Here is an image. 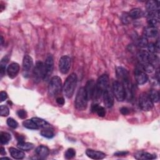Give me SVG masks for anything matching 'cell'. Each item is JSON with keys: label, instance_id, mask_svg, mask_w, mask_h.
<instances>
[{"label": "cell", "instance_id": "cell-6", "mask_svg": "<svg viewBox=\"0 0 160 160\" xmlns=\"http://www.w3.org/2000/svg\"><path fill=\"white\" fill-rule=\"evenodd\" d=\"M34 81L36 83L41 81L44 77V64L42 61H37L32 71Z\"/></svg>", "mask_w": 160, "mask_h": 160}, {"label": "cell", "instance_id": "cell-22", "mask_svg": "<svg viewBox=\"0 0 160 160\" xmlns=\"http://www.w3.org/2000/svg\"><path fill=\"white\" fill-rule=\"evenodd\" d=\"M158 34V30L156 27L149 26L144 29V35L146 38H154Z\"/></svg>", "mask_w": 160, "mask_h": 160}, {"label": "cell", "instance_id": "cell-18", "mask_svg": "<svg viewBox=\"0 0 160 160\" xmlns=\"http://www.w3.org/2000/svg\"><path fill=\"white\" fill-rule=\"evenodd\" d=\"M9 151L11 156L14 159H22L25 156L24 152L22 151V150H21L20 149H18L12 147L9 149Z\"/></svg>", "mask_w": 160, "mask_h": 160}, {"label": "cell", "instance_id": "cell-5", "mask_svg": "<svg viewBox=\"0 0 160 160\" xmlns=\"http://www.w3.org/2000/svg\"><path fill=\"white\" fill-rule=\"evenodd\" d=\"M112 93L118 101H123L126 98V92L124 85L118 81L112 82Z\"/></svg>", "mask_w": 160, "mask_h": 160}, {"label": "cell", "instance_id": "cell-2", "mask_svg": "<svg viewBox=\"0 0 160 160\" xmlns=\"http://www.w3.org/2000/svg\"><path fill=\"white\" fill-rule=\"evenodd\" d=\"M77 75L76 73L74 72L69 75L65 80V82L62 86V89L64 94L68 98H70L72 96L77 84Z\"/></svg>", "mask_w": 160, "mask_h": 160}, {"label": "cell", "instance_id": "cell-34", "mask_svg": "<svg viewBox=\"0 0 160 160\" xmlns=\"http://www.w3.org/2000/svg\"><path fill=\"white\" fill-rule=\"evenodd\" d=\"M9 114V109L8 106L5 105H1L0 106V114L1 116L6 117Z\"/></svg>", "mask_w": 160, "mask_h": 160}, {"label": "cell", "instance_id": "cell-25", "mask_svg": "<svg viewBox=\"0 0 160 160\" xmlns=\"http://www.w3.org/2000/svg\"><path fill=\"white\" fill-rule=\"evenodd\" d=\"M143 15L142 11L139 8H134L129 12V16L131 19H138Z\"/></svg>", "mask_w": 160, "mask_h": 160}, {"label": "cell", "instance_id": "cell-41", "mask_svg": "<svg viewBox=\"0 0 160 160\" xmlns=\"http://www.w3.org/2000/svg\"><path fill=\"white\" fill-rule=\"evenodd\" d=\"M0 98H1V102H2L5 101L8 98V94L5 91H1L0 92Z\"/></svg>", "mask_w": 160, "mask_h": 160}, {"label": "cell", "instance_id": "cell-4", "mask_svg": "<svg viewBox=\"0 0 160 160\" xmlns=\"http://www.w3.org/2000/svg\"><path fill=\"white\" fill-rule=\"evenodd\" d=\"M62 81L60 77L54 76L50 79L48 86V95L51 97H54L57 96L62 89Z\"/></svg>", "mask_w": 160, "mask_h": 160}, {"label": "cell", "instance_id": "cell-13", "mask_svg": "<svg viewBox=\"0 0 160 160\" xmlns=\"http://www.w3.org/2000/svg\"><path fill=\"white\" fill-rule=\"evenodd\" d=\"M86 154L88 157L92 159H102L106 157L105 153L91 149H88L86 151Z\"/></svg>", "mask_w": 160, "mask_h": 160}, {"label": "cell", "instance_id": "cell-46", "mask_svg": "<svg viewBox=\"0 0 160 160\" xmlns=\"http://www.w3.org/2000/svg\"><path fill=\"white\" fill-rule=\"evenodd\" d=\"M0 153L1 155H4L6 154V151L4 150V148L3 147L1 148V150H0Z\"/></svg>", "mask_w": 160, "mask_h": 160}, {"label": "cell", "instance_id": "cell-33", "mask_svg": "<svg viewBox=\"0 0 160 160\" xmlns=\"http://www.w3.org/2000/svg\"><path fill=\"white\" fill-rule=\"evenodd\" d=\"M75 155H76V151L73 148H69L65 152L64 157L66 159H71L74 158Z\"/></svg>", "mask_w": 160, "mask_h": 160}, {"label": "cell", "instance_id": "cell-28", "mask_svg": "<svg viewBox=\"0 0 160 160\" xmlns=\"http://www.w3.org/2000/svg\"><path fill=\"white\" fill-rule=\"evenodd\" d=\"M41 134L44 138H52L54 136V131L50 128V127L45 128L41 131Z\"/></svg>", "mask_w": 160, "mask_h": 160}, {"label": "cell", "instance_id": "cell-38", "mask_svg": "<svg viewBox=\"0 0 160 160\" xmlns=\"http://www.w3.org/2000/svg\"><path fill=\"white\" fill-rule=\"evenodd\" d=\"M158 22H159V19H158V18H148V23L149 25V26L156 27V26L158 24Z\"/></svg>", "mask_w": 160, "mask_h": 160}, {"label": "cell", "instance_id": "cell-9", "mask_svg": "<svg viewBox=\"0 0 160 160\" xmlns=\"http://www.w3.org/2000/svg\"><path fill=\"white\" fill-rule=\"evenodd\" d=\"M54 68V60L51 54H48L44 62V79L49 78L52 74Z\"/></svg>", "mask_w": 160, "mask_h": 160}, {"label": "cell", "instance_id": "cell-43", "mask_svg": "<svg viewBox=\"0 0 160 160\" xmlns=\"http://www.w3.org/2000/svg\"><path fill=\"white\" fill-rule=\"evenodd\" d=\"M56 102L59 104V105H63L65 102L64 99L62 97H58L56 98Z\"/></svg>", "mask_w": 160, "mask_h": 160}, {"label": "cell", "instance_id": "cell-42", "mask_svg": "<svg viewBox=\"0 0 160 160\" xmlns=\"http://www.w3.org/2000/svg\"><path fill=\"white\" fill-rule=\"evenodd\" d=\"M120 112L123 115H127L129 113V110L126 107H122L120 109Z\"/></svg>", "mask_w": 160, "mask_h": 160}, {"label": "cell", "instance_id": "cell-45", "mask_svg": "<svg viewBox=\"0 0 160 160\" xmlns=\"http://www.w3.org/2000/svg\"><path fill=\"white\" fill-rule=\"evenodd\" d=\"M155 44V48H156V51L157 52H159V39L156 41V42L154 44Z\"/></svg>", "mask_w": 160, "mask_h": 160}, {"label": "cell", "instance_id": "cell-39", "mask_svg": "<svg viewBox=\"0 0 160 160\" xmlns=\"http://www.w3.org/2000/svg\"><path fill=\"white\" fill-rule=\"evenodd\" d=\"M148 52L150 54H155V52H156V48H155V44L154 43H148Z\"/></svg>", "mask_w": 160, "mask_h": 160}, {"label": "cell", "instance_id": "cell-15", "mask_svg": "<svg viewBox=\"0 0 160 160\" xmlns=\"http://www.w3.org/2000/svg\"><path fill=\"white\" fill-rule=\"evenodd\" d=\"M84 88L85 91L86 92L88 100L92 99L94 92V88H95V82H94V81L93 79L89 80L86 82V84L85 85V87H84Z\"/></svg>", "mask_w": 160, "mask_h": 160}, {"label": "cell", "instance_id": "cell-32", "mask_svg": "<svg viewBox=\"0 0 160 160\" xmlns=\"http://www.w3.org/2000/svg\"><path fill=\"white\" fill-rule=\"evenodd\" d=\"M140 66L144 72H146L148 73H151V72H153L155 69L154 66L152 65V64H151L150 62H146V63H144L142 64H140Z\"/></svg>", "mask_w": 160, "mask_h": 160}, {"label": "cell", "instance_id": "cell-23", "mask_svg": "<svg viewBox=\"0 0 160 160\" xmlns=\"http://www.w3.org/2000/svg\"><path fill=\"white\" fill-rule=\"evenodd\" d=\"M91 111L93 112H96L98 115L100 117H104L106 115L105 109L98 104H93L91 106Z\"/></svg>", "mask_w": 160, "mask_h": 160}, {"label": "cell", "instance_id": "cell-3", "mask_svg": "<svg viewBox=\"0 0 160 160\" xmlns=\"http://www.w3.org/2000/svg\"><path fill=\"white\" fill-rule=\"evenodd\" d=\"M88 98L85 91L84 88H80L76 96L74 106L75 108L79 111H84L86 109L88 105Z\"/></svg>", "mask_w": 160, "mask_h": 160}, {"label": "cell", "instance_id": "cell-27", "mask_svg": "<svg viewBox=\"0 0 160 160\" xmlns=\"http://www.w3.org/2000/svg\"><path fill=\"white\" fill-rule=\"evenodd\" d=\"M9 61V57L8 56H4L2 59L1 60V63H0V74L1 78L4 75L5 71H6V64Z\"/></svg>", "mask_w": 160, "mask_h": 160}, {"label": "cell", "instance_id": "cell-48", "mask_svg": "<svg viewBox=\"0 0 160 160\" xmlns=\"http://www.w3.org/2000/svg\"><path fill=\"white\" fill-rule=\"evenodd\" d=\"M1 159H10V158H7V157H5V158H1Z\"/></svg>", "mask_w": 160, "mask_h": 160}, {"label": "cell", "instance_id": "cell-1", "mask_svg": "<svg viewBox=\"0 0 160 160\" xmlns=\"http://www.w3.org/2000/svg\"><path fill=\"white\" fill-rule=\"evenodd\" d=\"M109 87V76L106 74H102L95 83L94 92L93 94V99H98L102 95L104 91Z\"/></svg>", "mask_w": 160, "mask_h": 160}, {"label": "cell", "instance_id": "cell-11", "mask_svg": "<svg viewBox=\"0 0 160 160\" xmlns=\"http://www.w3.org/2000/svg\"><path fill=\"white\" fill-rule=\"evenodd\" d=\"M102 95L104 106L108 108H111L114 104V95L109 87L104 91Z\"/></svg>", "mask_w": 160, "mask_h": 160}, {"label": "cell", "instance_id": "cell-47", "mask_svg": "<svg viewBox=\"0 0 160 160\" xmlns=\"http://www.w3.org/2000/svg\"><path fill=\"white\" fill-rule=\"evenodd\" d=\"M3 41H4V39H3V38H2V36H1V45H2V43H3Z\"/></svg>", "mask_w": 160, "mask_h": 160}, {"label": "cell", "instance_id": "cell-37", "mask_svg": "<svg viewBox=\"0 0 160 160\" xmlns=\"http://www.w3.org/2000/svg\"><path fill=\"white\" fill-rule=\"evenodd\" d=\"M121 21L123 24H128L129 23H130L131 22V18L129 17V14L125 12V13H123L121 17Z\"/></svg>", "mask_w": 160, "mask_h": 160}, {"label": "cell", "instance_id": "cell-26", "mask_svg": "<svg viewBox=\"0 0 160 160\" xmlns=\"http://www.w3.org/2000/svg\"><path fill=\"white\" fill-rule=\"evenodd\" d=\"M17 146L19 149L22 150V151H29L34 148V144L31 142H18Z\"/></svg>", "mask_w": 160, "mask_h": 160}, {"label": "cell", "instance_id": "cell-36", "mask_svg": "<svg viewBox=\"0 0 160 160\" xmlns=\"http://www.w3.org/2000/svg\"><path fill=\"white\" fill-rule=\"evenodd\" d=\"M7 124L11 128L13 129H16L18 126V123L16 121H15L13 118H9L7 119Z\"/></svg>", "mask_w": 160, "mask_h": 160}, {"label": "cell", "instance_id": "cell-24", "mask_svg": "<svg viewBox=\"0 0 160 160\" xmlns=\"http://www.w3.org/2000/svg\"><path fill=\"white\" fill-rule=\"evenodd\" d=\"M31 119L34 121V122L38 126L39 128H45L48 127H50V124L46 121L44 119L37 117L32 118Z\"/></svg>", "mask_w": 160, "mask_h": 160}, {"label": "cell", "instance_id": "cell-29", "mask_svg": "<svg viewBox=\"0 0 160 160\" xmlns=\"http://www.w3.org/2000/svg\"><path fill=\"white\" fill-rule=\"evenodd\" d=\"M22 125L24 128L29 129H38L39 128L38 126L34 122V121L31 119H26L24 120L22 122Z\"/></svg>", "mask_w": 160, "mask_h": 160}, {"label": "cell", "instance_id": "cell-35", "mask_svg": "<svg viewBox=\"0 0 160 160\" xmlns=\"http://www.w3.org/2000/svg\"><path fill=\"white\" fill-rule=\"evenodd\" d=\"M148 41L147 38L146 37H142L138 41V45L139 46V47L140 48H146L147 47L148 44Z\"/></svg>", "mask_w": 160, "mask_h": 160}, {"label": "cell", "instance_id": "cell-8", "mask_svg": "<svg viewBox=\"0 0 160 160\" xmlns=\"http://www.w3.org/2000/svg\"><path fill=\"white\" fill-rule=\"evenodd\" d=\"M71 68V58L68 56H62L59 61V69L62 74H67Z\"/></svg>", "mask_w": 160, "mask_h": 160}, {"label": "cell", "instance_id": "cell-20", "mask_svg": "<svg viewBox=\"0 0 160 160\" xmlns=\"http://www.w3.org/2000/svg\"><path fill=\"white\" fill-rule=\"evenodd\" d=\"M33 65V59L29 55H25L22 61V69L25 71L31 69Z\"/></svg>", "mask_w": 160, "mask_h": 160}, {"label": "cell", "instance_id": "cell-30", "mask_svg": "<svg viewBox=\"0 0 160 160\" xmlns=\"http://www.w3.org/2000/svg\"><path fill=\"white\" fill-rule=\"evenodd\" d=\"M11 139V136L9 133L6 132H1L0 133V141L2 144H8Z\"/></svg>", "mask_w": 160, "mask_h": 160}, {"label": "cell", "instance_id": "cell-44", "mask_svg": "<svg viewBox=\"0 0 160 160\" xmlns=\"http://www.w3.org/2000/svg\"><path fill=\"white\" fill-rule=\"evenodd\" d=\"M127 154H128V152L127 151H119L114 153V155L118 156H126Z\"/></svg>", "mask_w": 160, "mask_h": 160}, {"label": "cell", "instance_id": "cell-40", "mask_svg": "<svg viewBox=\"0 0 160 160\" xmlns=\"http://www.w3.org/2000/svg\"><path fill=\"white\" fill-rule=\"evenodd\" d=\"M17 115L21 119H25L28 116L27 112L24 109H19L17 111Z\"/></svg>", "mask_w": 160, "mask_h": 160}, {"label": "cell", "instance_id": "cell-7", "mask_svg": "<svg viewBox=\"0 0 160 160\" xmlns=\"http://www.w3.org/2000/svg\"><path fill=\"white\" fill-rule=\"evenodd\" d=\"M139 105L142 110L144 111H149L152 109L154 103L150 99L148 94L144 93L139 96Z\"/></svg>", "mask_w": 160, "mask_h": 160}, {"label": "cell", "instance_id": "cell-19", "mask_svg": "<svg viewBox=\"0 0 160 160\" xmlns=\"http://www.w3.org/2000/svg\"><path fill=\"white\" fill-rule=\"evenodd\" d=\"M147 12H154L159 10V1H148L146 3Z\"/></svg>", "mask_w": 160, "mask_h": 160}, {"label": "cell", "instance_id": "cell-17", "mask_svg": "<svg viewBox=\"0 0 160 160\" xmlns=\"http://www.w3.org/2000/svg\"><path fill=\"white\" fill-rule=\"evenodd\" d=\"M35 152L40 158L44 159L46 158L49 154V150L47 146L44 145H40L36 148Z\"/></svg>", "mask_w": 160, "mask_h": 160}, {"label": "cell", "instance_id": "cell-16", "mask_svg": "<svg viewBox=\"0 0 160 160\" xmlns=\"http://www.w3.org/2000/svg\"><path fill=\"white\" fill-rule=\"evenodd\" d=\"M134 157L138 160H146V159H153L156 158L154 154H152L149 152L145 151H138L134 154Z\"/></svg>", "mask_w": 160, "mask_h": 160}, {"label": "cell", "instance_id": "cell-21", "mask_svg": "<svg viewBox=\"0 0 160 160\" xmlns=\"http://www.w3.org/2000/svg\"><path fill=\"white\" fill-rule=\"evenodd\" d=\"M137 57L141 64L149 62V53L145 50H141L137 54Z\"/></svg>", "mask_w": 160, "mask_h": 160}, {"label": "cell", "instance_id": "cell-31", "mask_svg": "<svg viewBox=\"0 0 160 160\" xmlns=\"http://www.w3.org/2000/svg\"><path fill=\"white\" fill-rule=\"evenodd\" d=\"M148 96H149L153 103L158 102L159 100V93L158 91L156 89H151V91H149Z\"/></svg>", "mask_w": 160, "mask_h": 160}, {"label": "cell", "instance_id": "cell-14", "mask_svg": "<svg viewBox=\"0 0 160 160\" xmlns=\"http://www.w3.org/2000/svg\"><path fill=\"white\" fill-rule=\"evenodd\" d=\"M19 71V65L16 62L11 63L7 68V73L8 76L13 79L18 75Z\"/></svg>", "mask_w": 160, "mask_h": 160}, {"label": "cell", "instance_id": "cell-10", "mask_svg": "<svg viewBox=\"0 0 160 160\" xmlns=\"http://www.w3.org/2000/svg\"><path fill=\"white\" fill-rule=\"evenodd\" d=\"M134 77H135V79H136L137 83L139 84H144L148 80V75L142 70L141 66H139V67H137L135 69V70H134Z\"/></svg>", "mask_w": 160, "mask_h": 160}, {"label": "cell", "instance_id": "cell-12", "mask_svg": "<svg viewBox=\"0 0 160 160\" xmlns=\"http://www.w3.org/2000/svg\"><path fill=\"white\" fill-rule=\"evenodd\" d=\"M116 75L118 78L121 81V82L122 84L130 81L128 71L121 66H119L116 68Z\"/></svg>", "mask_w": 160, "mask_h": 160}]
</instances>
